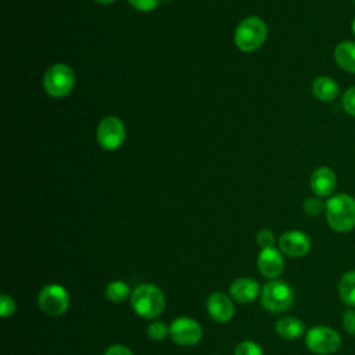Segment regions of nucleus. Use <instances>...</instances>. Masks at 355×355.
<instances>
[{"label":"nucleus","mask_w":355,"mask_h":355,"mask_svg":"<svg viewBox=\"0 0 355 355\" xmlns=\"http://www.w3.org/2000/svg\"><path fill=\"white\" fill-rule=\"evenodd\" d=\"M324 214L333 230L349 232L355 227V198L344 193L336 194L327 200Z\"/></svg>","instance_id":"1"},{"label":"nucleus","mask_w":355,"mask_h":355,"mask_svg":"<svg viewBox=\"0 0 355 355\" xmlns=\"http://www.w3.org/2000/svg\"><path fill=\"white\" fill-rule=\"evenodd\" d=\"M165 295L159 287L151 283L137 286L130 295L133 311L144 319H155L165 309Z\"/></svg>","instance_id":"2"},{"label":"nucleus","mask_w":355,"mask_h":355,"mask_svg":"<svg viewBox=\"0 0 355 355\" xmlns=\"http://www.w3.org/2000/svg\"><path fill=\"white\" fill-rule=\"evenodd\" d=\"M294 301V291L290 284L283 280L273 279L261 290V302L263 308L273 313L287 311Z\"/></svg>","instance_id":"3"},{"label":"nucleus","mask_w":355,"mask_h":355,"mask_svg":"<svg viewBox=\"0 0 355 355\" xmlns=\"http://www.w3.org/2000/svg\"><path fill=\"white\" fill-rule=\"evenodd\" d=\"M268 35V28L258 17H250L240 22L234 33L236 46L243 51H254L259 49Z\"/></svg>","instance_id":"4"},{"label":"nucleus","mask_w":355,"mask_h":355,"mask_svg":"<svg viewBox=\"0 0 355 355\" xmlns=\"http://www.w3.org/2000/svg\"><path fill=\"white\" fill-rule=\"evenodd\" d=\"M75 83L72 69L65 64H55L47 69L43 78V87L51 97H64L69 94Z\"/></svg>","instance_id":"5"},{"label":"nucleus","mask_w":355,"mask_h":355,"mask_svg":"<svg viewBox=\"0 0 355 355\" xmlns=\"http://www.w3.org/2000/svg\"><path fill=\"white\" fill-rule=\"evenodd\" d=\"M305 344L313 354L327 355L336 352L341 347V337L330 327L315 326L306 331Z\"/></svg>","instance_id":"6"},{"label":"nucleus","mask_w":355,"mask_h":355,"mask_svg":"<svg viewBox=\"0 0 355 355\" xmlns=\"http://www.w3.org/2000/svg\"><path fill=\"white\" fill-rule=\"evenodd\" d=\"M37 304L46 315L60 316L69 306V294L60 284H47L40 290L37 295Z\"/></svg>","instance_id":"7"},{"label":"nucleus","mask_w":355,"mask_h":355,"mask_svg":"<svg viewBox=\"0 0 355 355\" xmlns=\"http://www.w3.org/2000/svg\"><path fill=\"white\" fill-rule=\"evenodd\" d=\"M169 336L178 345L193 347L201 340L202 329L197 320L182 316L171 323Z\"/></svg>","instance_id":"8"},{"label":"nucleus","mask_w":355,"mask_h":355,"mask_svg":"<svg viewBox=\"0 0 355 355\" xmlns=\"http://www.w3.org/2000/svg\"><path fill=\"white\" fill-rule=\"evenodd\" d=\"M125 140V126L115 116L104 118L97 128V141L105 150H116Z\"/></svg>","instance_id":"9"},{"label":"nucleus","mask_w":355,"mask_h":355,"mask_svg":"<svg viewBox=\"0 0 355 355\" xmlns=\"http://www.w3.org/2000/svg\"><path fill=\"white\" fill-rule=\"evenodd\" d=\"M279 248L283 254L291 258H300L308 254L311 241L305 233L300 230H288L279 237Z\"/></svg>","instance_id":"10"},{"label":"nucleus","mask_w":355,"mask_h":355,"mask_svg":"<svg viewBox=\"0 0 355 355\" xmlns=\"http://www.w3.org/2000/svg\"><path fill=\"white\" fill-rule=\"evenodd\" d=\"M208 315L218 323L229 322L234 315V305L232 297L223 293H212L207 300Z\"/></svg>","instance_id":"11"},{"label":"nucleus","mask_w":355,"mask_h":355,"mask_svg":"<svg viewBox=\"0 0 355 355\" xmlns=\"http://www.w3.org/2000/svg\"><path fill=\"white\" fill-rule=\"evenodd\" d=\"M257 265L262 276L273 280L282 275L284 268V261H283L282 252L275 247H270V248L261 250L257 259Z\"/></svg>","instance_id":"12"},{"label":"nucleus","mask_w":355,"mask_h":355,"mask_svg":"<svg viewBox=\"0 0 355 355\" xmlns=\"http://www.w3.org/2000/svg\"><path fill=\"white\" fill-rule=\"evenodd\" d=\"M337 184V178L333 169L327 166H320L313 171L311 176V189L318 197L330 196Z\"/></svg>","instance_id":"13"},{"label":"nucleus","mask_w":355,"mask_h":355,"mask_svg":"<svg viewBox=\"0 0 355 355\" xmlns=\"http://www.w3.org/2000/svg\"><path fill=\"white\" fill-rule=\"evenodd\" d=\"M229 293L234 301L240 304H248L257 298V295L261 293V288L258 282H255L254 279L239 277L230 284Z\"/></svg>","instance_id":"14"},{"label":"nucleus","mask_w":355,"mask_h":355,"mask_svg":"<svg viewBox=\"0 0 355 355\" xmlns=\"http://www.w3.org/2000/svg\"><path fill=\"white\" fill-rule=\"evenodd\" d=\"M334 60L341 69L355 73V42L338 43L334 49Z\"/></svg>","instance_id":"15"},{"label":"nucleus","mask_w":355,"mask_h":355,"mask_svg":"<svg viewBox=\"0 0 355 355\" xmlns=\"http://www.w3.org/2000/svg\"><path fill=\"white\" fill-rule=\"evenodd\" d=\"M312 92L316 98L322 101H331L340 94V87L334 79L329 76H319L312 83Z\"/></svg>","instance_id":"16"},{"label":"nucleus","mask_w":355,"mask_h":355,"mask_svg":"<svg viewBox=\"0 0 355 355\" xmlns=\"http://www.w3.org/2000/svg\"><path fill=\"white\" fill-rule=\"evenodd\" d=\"M275 329L279 336H282L283 338H287V340L298 338L305 331V326H304L302 320L293 318V316H286V318H282L280 320H277Z\"/></svg>","instance_id":"17"},{"label":"nucleus","mask_w":355,"mask_h":355,"mask_svg":"<svg viewBox=\"0 0 355 355\" xmlns=\"http://www.w3.org/2000/svg\"><path fill=\"white\" fill-rule=\"evenodd\" d=\"M338 293L347 305L355 306V270L343 275L338 283Z\"/></svg>","instance_id":"18"},{"label":"nucleus","mask_w":355,"mask_h":355,"mask_svg":"<svg viewBox=\"0 0 355 355\" xmlns=\"http://www.w3.org/2000/svg\"><path fill=\"white\" fill-rule=\"evenodd\" d=\"M130 295L132 294H130L129 286L122 280H114V282L108 283L105 287V297L111 302L121 304V302L126 301Z\"/></svg>","instance_id":"19"},{"label":"nucleus","mask_w":355,"mask_h":355,"mask_svg":"<svg viewBox=\"0 0 355 355\" xmlns=\"http://www.w3.org/2000/svg\"><path fill=\"white\" fill-rule=\"evenodd\" d=\"M147 334L151 340H155V341H161L164 340L168 334H169V327H166V324L161 320H155V322H151L147 327Z\"/></svg>","instance_id":"20"},{"label":"nucleus","mask_w":355,"mask_h":355,"mask_svg":"<svg viewBox=\"0 0 355 355\" xmlns=\"http://www.w3.org/2000/svg\"><path fill=\"white\" fill-rule=\"evenodd\" d=\"M234 355H263L262 348L251 340L240 341L234 348Z\"/></svg>","instance_id":"21"},{"label":"nucleus","mask_w":355,"mask_h":355,"mask_svg":"<svg viewBox=\"0 0 355 355\" xmlns=\"http://www.w3.org/2000/svg\"><path fill=\"white\" fill-rule=\"evenodd\" d=\"M324 208H326V204H323L316 197H312V198H308L304 201V211H305V214H308L311 216L320 215L324 211Z\"/></svg>","instance_id":"22"},{"label":"nucleus","mask_w":355,"mask_h":355,"mask_svg":"<svg viewBox=\"0 0 355 355\" xmlns=\"http://www.w3.org/2000/svg\"><path fill=\"white\" fill-rule=\"evenodd\" d=\"M341 105L347 114L355 116V86H351L345 90L341 98Z\"/></svg>","instance_id":"23"},{"label":"nucleus","mask_w":355,"mask_h":355,"mask_svg":"<svg viewBox=\"0 0 355 355\" xmlns=\"http://www.w3.org/2000/svg\"><path fill=\"white\" fill-rule=\"evenodd\" d=\"M15 312V301L12 297L7 294L0 295V315L3 318H8Z\"/></svg>","instance_id":"24"},{"label":"nucleus","mask_w":355,"mask_h":355,"mask_svg":"<svg viewBox=\"0 0 355 355\" xmlns=\"http://www.w3.org/2000/svg\"><path fill=\"white\" fill-rule=\"evenodd\" d=\"M257 243L258 245L263 250V248H270L275 244V236L272 233V230L269 229H261L257 234Z\"/></svg>","instance_id":"25"},{"label":"nucleus","mask_w":355,"mask_h":355,"mask_svg":"<svg viewBox=\"0 0 355 355\" xmlns=\"http://www.w3.org/2000/svg\"><path fill=\"white\" fill-rule=\"evenodd\" d=\"M343 324L349 334L355 336V309H348L344 312Z\"/></svg>","instance_id":"26"},{"label":"nucleus","mask_w":355,"mask_h":355,"mask_svg":"<svg viewBox=\"0 0 355 355\" xmlns=\"http://www.w3.org/2000/svg\"><path fill=\"white\" fill-rule=\"evenodd\" d=\"M129 3H130L135 8H137V10H141V11H151V10H154V8L158 6L159 0H129Z\"/></svg>","instance_id":"27"},{"label":"nucleus","mask_w":355,"mask_h":355,"mask_svg":"<svg viewBox=\"0 0 355 355\" xmlns=\"http://www.w3.org/2000/svg\"><path fill=\"white\" fill-rule=\"evenodd\" d=\"M104 355H133V352L126 345L114 344L105 349Z\"/></svg>","instance_id":"28"},{"label":"nucleus","mask_w":355,"mask_h":355,"mask_svg":"<svg viewBox=\"0 0 355 355\" xmlns=\"http://www.w3.org/2000/svg\"><path fill=\"white\" fill-rule=\"evenodd\" d=\"M96 1H98V3H112V1H115V0H96Z\"/></svg>","instance_id":"29"},{"label":"nucleus","mask_w":355,"mask_h":355,"mask_svg":"<svg viewBox=\"0 0 355 355\" xmlns=\"http://www.w3.org/2000/svg\"><path fill=\"white\" fill-rule=\"evenodd\" d=\"M352 33H354V36H355V18H354V21H352Z\"/></svg>","instance_id":"30"}]
</instances>
